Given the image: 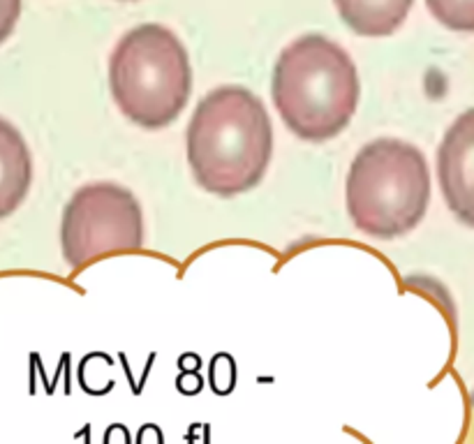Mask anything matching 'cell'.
Masks as SVG:
<instances>
[{"mask_svg":"<svg viewBox=\"0 0 474 444\" xmlns=\"http://www.w3.org/2000/svg\"><path fill=\"white\" fill-rule=\"evenodd\" d=\"M185 141L197 185L217 197H236L259 185L267 174L273 125L252 91L220 86L199 100Z\"/></svg>","mask_w":474,"mask_h":444,"instance_id":"cell-1","label":"cell"},{"mask_svg":"<svg viewBox=\"0 0 474 444\" xmlns=\"http://www.w3.org/2000/svg\"><path fill=\"white\" fill-rule=\"evenodd\" d=\"M280 118L306 141H329L352 120L361 83L354 61L324 35H303L282 49L271 77Z\"/></svg>","mask_w":474,"mask_h":444,"instance_id":"cell-2","label":"cell"},{"mask_svg":"<svg viewBox=\"0 0 474 444\" xmlns=\"http://www.w3.org/2000/svg\"><path fill=\"white\" fill-rule=\"evenodd\" d=\"M428 202V162L410 141L375 139L352 160L345 204L359 232L379 241L398 239L423 220Z\"/></svg>","mask_w":474,"mask_h":444,"instance_id":"cell-3","label":"cell"},{"mask_svg":"<svg viewBox=\"0 0 474 444\" xmlns=\"http://www.w3.org/2000/svg\"><path fill=\"white\" fill-rule=\"evenodd\" d=\"M109 91L123 116L163 130L181 116L192 93V68L181 40L160 24L132 28L109 58Z\"/></svg>","mask_w":474,"mask_h":444,"instance_id":"cell-4","label":"cell"},{"mask_svg":"<svg viewBox=\"0 0 474 444\" xmlns=\"http://www.w3.org/2000/svg\"><path fill=\"white\" fill-rule=\"evenodd\" d=\"M61 245L70 269L139 252L144 248V213L137 197L118 183L81 185L63 209Z\"/></svg>","mask_w":474,"mask_h":444,"instance_id":"cell-5","label":"cell"},{"mask_svg":"<svg viewBox=\"0 0 474 444\" xmlns=\"http://www.w3.org/2000/svg\"><path fill=\"white\" fill-rule=\"evenodd\" d=\"M438 178L451 213L474 227V109L460 113L444 132L438 148Z\"/></svg>","mask_w":474,"mask_h":444,"instance_id":"cell-6","label":"cell"},{"mask_svg":"<svg viewBox=\"0 0 474 444\" xmlns=\"http://www.w3.org/2000/svg\"><path fill=\"white\" fill-rule=\"evenodd\" d=\"M33 185V158L24 135L0 116V220L9 218Z\"/></svg>","mask_w":474,"mask_h":444,"instance_id":"cell-7","label":"cell"},{"mask_svg":"<svg viewBox=\"0 0 474 444\" xmlns=\"http://www.w3.org/2000/svg\"><path fill=\"white\" fill-rule=\"evenodd\" d=\"M340 19L361 37L393 35L405 24L414 0H334Z\"/></svg>","mask_w":474,"mask_h":444,"instance_id":"cell-8","label":"cell"},{"mask_svg":"<svg viewBox=\"0 0 474 444\" xmlns=\"http://www.w3.org/2000/svg\"><path fill=\"white\" fill-rule=\"evenodd\" d=\"M442 26L458 33H474V0H426Z\"/></svg>","mask_w":474,"mask_h":444,"instance_id":"cell-9","label":"cell"},{"mask_svg":"<svg viewBox=\"0 0 474 444\" xmlns=\"http://www.w3.org/2000/svg\"><path fill=\"white\" fill-rule=\"evenodd\" d=\"M21 14V0H0V44L12 35Z\"/></svg>","mask_w":474,"mask_h":444,"instance_id":"cell-10","label":"cell"}]
</instances>
